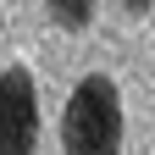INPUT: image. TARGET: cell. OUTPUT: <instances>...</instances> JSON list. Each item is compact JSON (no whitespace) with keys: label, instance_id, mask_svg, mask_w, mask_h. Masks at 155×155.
Instances as JSON below:
<instances>
[{"label":"cell","instance_id":"cell-4","mask_svg":"<svg viewBox=\"0 0 155 155\" xmlns=\"http://www.w3.org/2000/svg\"><path fill=\"white\" fill-rule=\"evenodd\" d=\"M122 6H127V11H133V17H144V11H150V6H155V0H122Z\"/></svg>","mask_w":155,"mask_h":155},{"label":"cell","instance_id":"cell-3","mask_svg":"<svg viewBox=\"0 0 155 155\" xmlns=\"http://www.w3.org/2000/svg\"><path fill=\"white\" fill-rule=\"evenodd\" d=\"M94 6H100V0H45L50 22H55V28H67V33H83V28L94 22Z\"/></svg>","mask_w":155,"mask_h":155},{"label":"cell","instance_id":"cell-1","mask_svg":"<svg viewBox=\"0 0 155 155\" xmlns=\"http://www.w3.org/2000/svg\"><path fill=\"white\" fill-rule=\"evenodd\" d=\"M61 150L67 155H122V94L105 72L78 78L61 111Z\"/></svg>","mask_w":155,"mask_h":155},{"label":"cell","instance_id":"cell-2","mask_svg":"<svg viewBox=\"0 0 155 155\" xmlns=\"http://www.w3.org/2000/svg\"><path fill=\"white\" fill-rule=\"evenodd\" d=\"M39 150V89L28 67L0 72V155H33Z\"/></svg>","mask_w":155,"mask_h":155}]
</instances>
